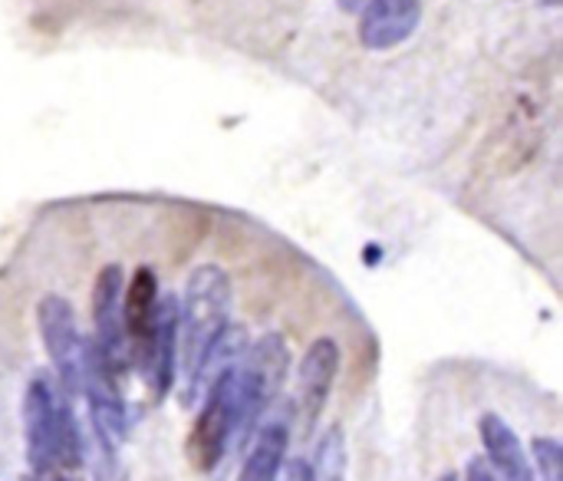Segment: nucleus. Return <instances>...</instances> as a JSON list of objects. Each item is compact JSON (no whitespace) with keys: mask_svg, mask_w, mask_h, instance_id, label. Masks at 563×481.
<instances>
[{"mask_svg":"<svg viewBox=\"0 0 563 481\" xmlns=\"http://www.w3.org/2000/svg\"><path fill=\"white\" fill-rule=\"evenodd\" d=\"M23 433L26 462L33 475L46 479L56 472H73L82 466V439L69 396L43 373H36L23 396Z\"/></svg>","mask_w":563,"mask_h":481,"instance_id":"f257e3e1","label":"nucleus"},{"mask_svg":"<svg viewBox=\"0 0 563 481\" xmlns=\"http://www.w3.org/2000/svg\"><path fill=\"white\" fill-rule=\"evenodd\" d=\"M231 317V281L221 267L201 264L188 274L185 300L178 307V350L188 370V383L201 380L205 367L211 363L214 350L228 334Z\"/></svg>","mask_w":563,"mask_h":481,"instance_id":"f03ea898","label":"nucleus"},{"mask_svg":"<svg viewBox=\"0 0 563 481\" xmlns=\"http://www.w3.org/2000/svg\"><path fill=\"white\" fill-rule=\"evenodd\" d=\"M290 370V350L277 334L261 337L244 360L231 367V386H234V433L247 436L261 423L264 409L277 400L284 380Z\"/></svg>","mask_w":563,"mask_h":481,"instance_id":"7ed1b4c3","label":"nucleus"},{"mask_svg":"<svg viewBox=\"0 0 563 481\" xmlns=\"http://www.w3.org/2000/svg\"><path fill=\"white\" fill-rule=\"evenodd\" d=\"M36 320H40L46 357L56 370V386L69 400H76L82 393V373H86V337L79 334L76 314L63 297L46 294L36 307Z\"/></svg>","mask_w":563,"mask_h":481,"instance_id":"20e7f679","label":"nucleus"},{"mask_svg":"<svg viewBox=\"0 0 563 481\" xmlns=\"http://www.w3.org/2000/svg\"><path fill=\"white\" fill-rule=\"evenodd\" d=\"M234 386H231V367L218 373V380L208 390V400L191 426L188 436V459L195 462L198 472H211L221 459L224 449L234 436Z\"/></svg>","mask_w":563,"mask_h":481,"instance_id":"39448f33","label":"nucleus"},{"mask_svg":"<svg viewBox=\"0 0 563 481\" xmlns=\"http://www.w3.org/2000/svg\"><path fill=\"white\" fill-rule=\"evenodd\" d=\"M122 267L119 264H106L96 277V291H92V343L99 350V357L106 360V367L119 376L129 363V334H125V317H122Z\"/></svg>","mask_w":563,"mask_h":481,"instance_id":"423d86ee","label":"nucleus"},{"mask_svg":"<svg viewBox=\"0 0 563 481\" xmlns=\"http://www.w3.org/2000/svg\"><path fill=\"white\" fill-rule=\"evenodd\" d=\"M82 396L92 413V426L106 449H115L125 436V403L119 396V376L106 367L96 343L86 340V373H82Z\"/></svg>","mask_w":563,"mask_h":481,"instance_id":"0eeeda50","label":"nucleus"},{"mask_svg":"<svg viewBox=\"0 0 563 481\" xmlns=\"http://www.w3.org/2000/svg\"><path fill=\"white\" fill-rule=\"evenodd\" d=\"M139 353H142L139 363H142V373H145L152 393L158 400L168 396L172 383H175V360H178V300L172 294L165 300H158L148 340L139 347Z\"/></svg>","mask_w":563,"mask_h":481,"instance_id":"6e6552de","label":"nucleus"},{"mask_svg":"<svg viewBox=\"0 0 563 481\" xmlns=\"http://www.w3.org/2000/svg\"><path fill=\"white\" fill-rule=\"evenodd\" d=\"M422 20V0H366L360 40L366 50H393L406 43Z\"/></svg>","mask_w":563,"mask_h":481,"instance_id":"1a4fd4ad","label":"nucleus"},{"mask_svg":"<svg viewBox=\"0 0 563 481\" xmlns=\"http://www.w3.org/2000/svg\"><path fill=\"white\" fill-rule=\"evenodd\" d=\"M336 373H340V347H336V340H330V337L313 340L307 347L303 360H300V370H297L300 416L307 419V426H313L317 416L323 413V406H327V400L333 393Z\"/></svg>","mask_w":563,"mask_h":481,"instance_id":"9d476101","label":"nucleus"},{"mask_svg":"<svg viewBox=\"0 0 563 481\" xmlns=\"http://www.w3.org/2000/svg\"><path fill=\"white\" fill-rule=\"evenodd\" d=\"M264 426L257 429V439L251 446V456L241 469L244 481H271L280 475L287 446H290V429H294V406L280 403L274 413L264 409Z\"/></svg>","mask_w":563,"mask_h":481,"instance_id":"9b49d317","label":"nucleus"},{"mask_svg":"<svg viewBox=\"0 0 563 481\" xmlns=\"http://www.w3.org/2000/svg\"><path fill=\"white\" fill-rule=\"evenodd\" d=\"M478 433H482V442H485V449H488V462L498 469V475H501V479H515V481L534 479V472H531V462H528V456H525L521 439L515 436V429H511L501 416H495V413L482 416Z\"/></svg>","mask_w":563,"mask_h":481,"instance_id":"f8f14e48","label":"nucleus"},{"mask_svg":"<svg viewBox=\"0 0 563 481\" xmlns=\"http://www.w3.org/2000/svg\"><path fill=\"white\" fill-rule=\"evenodd\" d=\"M155 307H158V281H155V274L148 267H139L132 284L122 287V317H125L129 347L139 350L148 340Z\"/></svg>","mask_w":563,"mask_h":481,"instance_id":"ddd939ff","label":"nucleus"},{"mask_svg":"<svg viewBox=\"0 0 563 481\" xmlns=\"http://www.w3.org/2000/svg\"><path fill=\"white\" fill-rule=\"evenodd\" d=\"M313 475L317 479H343V469H346V446H343V433L340 429H330L327 439L320 442L317 449V462H313Z\"/></svg>","mask_w":563,"mask_h":481,"instance_id":"4468645a","label":"nucleus"},{"mask_svg":"<svg viewBox=\"0 0 563 481\" xmlns=\"http://www.w3.org/2000/svg\"><path fill=\"white\" fill-rule=\"evenodd\" d=\"M534 459H538V469L548 481L561 479L563 469V449L558 439H534Z\"/></svg>","mask_w":563,"mask_h":481,"instance_id":"2eb2a0df","label":"nucleus"},{"mask_svg":"<svg viewBox=\"0 0 563 481\" xmlns=\"http://www.w3.org/2000/svg\"><path fill=\"white\" fill-rule=\"evenodd\" d=\"M492 469H495L492 462H485V459H472V462H468V479H475V481L501 479V475H498V472H492Z\"/></svg>","mask_w":563,"mask_h":481,"instance_id":"dca6fc26","label":"nucleus"},{"mask_svg":"<svg viewBox=\"0 0 563 481\" xmlns=\"http://www.w3.org/2000/svg\"><path fill=\"white\" fill-rule=\"evenodd\" d=\"M363 3H366V0H340V7H343V10H360Z\"/></svg>","mask_w":563,"mask_h":481,"instance_id":"f3484780","label":"nucleus"}]
</instances>
